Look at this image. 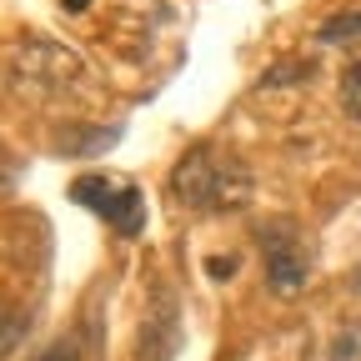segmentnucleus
Instances as JSON below:
<instances>
[{
	"label": "nucleus",
	"mask_w": 361,
	"mask_h": 361,
	"mask_svg": "<svg viewBox=\"0 0 361 361\" xmlns=\"http://www.w3.org/2000/svg\"><path fill=\"white\" fill-rule=\"evenodd\" d=\"M346 281H351V291H361V266H351V276H346Z\"/></svg>",
	"instance_id": "nucleus-8"
},
{
	"label": "nucleus",
	"mask_w": 361,
	"mask_h": 361,
	"mask_svg": "<svg viewBox=\"0 0 361 361\" xmlns=\"http://www.w3.org/2000/svg\"><path fill=\"white\" fill-rule=\"evenodd\" d=\"M35 361H75V351L71 346H51V351H40Z\"/></svg>",
	"instance_id": "nucleus-7"
},
{
	"label": "nucleus",
	"mask_w": 361,
	"mask_h": 361,
	"mask_svg": "<svg viewBox=\"0 0 361 361\" xmlns=\"http://www.w3.org/2000/svg\"><path fill=\"white\" fill-rule=\"evenodd\" d=\"M361 40V11H341L322 25V45H351Z\"/></svg>",
	"instance_id": "nucleus-4"
},
{
	"label": "nucleus",
	"mask_w": 361,
	"mask_h": 361,
	"mask_svg": "<svg viewBox=\"0 0 361 361\" xmlns=\"http://www.w3.org/2000/svg\"><path fill=\"white\" fill-rule=\"evenodd\" d=\"M171 191L191 211H236L251 196V176L236 156H226L216 146H196V151L180 156V166L171 176Z\"/></svg>",
	"instance_id": "nucleus-1"
},
{
	"label": "nucleus",
	"mask_w": 361,
	"mask_h": 361,
	"mask_svg": "<svg viewBox=\"0 0 361 361\" xmlns=\"http://www.w3.org/2000/svg\"><path fill=\"white\" fill-rule=\"evenodd\" d=\"M71 196L80 206H90L96 216H106L121 236H141L146 231V196H141V186H111L106 176H80L71 186Z\"/></svg>",
	"instance_id": "nucleus-2"
},
{
	"label": "nucleus",
	"mask_w": 361,
	"mask_h": 361,
	"mask_svg": "<svg viewBox=\"0 0 361 361\" xmlns=\"http://www.w3.org/2000/svg\"><path fill=\"white\" fill-rule=\"evenodd\" d=\"M326 361H361V326H341V331L331 336Z\"/></svg>",
	"instance_id": "nucleus-5"
},
{
	"label": "nucleus",
	"mask_w": 361,
	"mask_h": 361,
	"mask_svg": "<svg viewBox=\"0 0 361 361\" xmlns=\"http://www.w3.org/2000/svg\"><path fill=\"white\" fill-rule=\"evenodd\" d=\"M261 246H266V281L281 296H296L306 286V271H311L301 231L291 221H271V226H261Z\"/></svg>",
	"instance_id": "nucleus-3"
},
{
	"label": "nucleus",
	"mask_w": 361,
	"mask_h": 361,
	"mask_svg": "<svg viewBox=\"0 0 361 361\" xmlns=\"http://www.w3.org/2000/svg\"><path fill=\"white\" fill-rule=\"evenodd\" d=\"M66 6H71V11H85V0H66Z\"/></svg>",
	"instance_id": "nucleus-9"
},
{
	"label": "nucleus",
	"mask_w": 361,
	"mask_h": 361,
	"mask_svg": "<svg viewBox=\"0 0 361 361\" xmlns=\"http://www.w3.org/2000/svg\"><path fill=\"white\" fill-rule=\"evenodd\" d=\"M341 106H346V116L361 121V61L346 66V75H341Z\"/></svg>",
	"instance_id": "nucleus-6"
}]
</instances>
